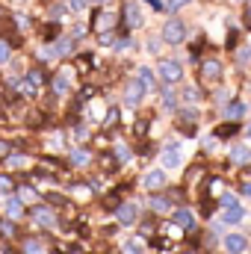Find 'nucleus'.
Masks as SVG:
<instances>
[{"label": "nucleus", "mask_w": 251, "mask_h": 254, "mask_svg": "<svg viewBox=\"0 0 251 254\" xmlns=\"http://www.w3.org/2000/svg\"><path fill=\"white\" fill-rule=\"evenodd\" d=\"M142 27H145L142 3H139V0H127V3H122V12H119V33L127 36V33L142 30Z\"/></svg>", "instance_id": "1"}, {"label": "nucleus", "mask_w": 251, "mask_h": 254, "mask_svg": "<svg viewBox=\"0 0 251 254\" xmlns=\"http://www.w3.org/2000/svg\"><path fill=\"white\" fill-rule=\"evenodd\" d=\"M189 36V24L184 18H178V15H169L166 21H163V27H160V39L169 45V48H181L184 42H187Z\"/></svg>", "instance_id": "2"}, {"label": "nucleus", "mask_w": 251, "mask_h": 254, "mask_svg": "<svg viewBox=\"0 0 251 254\" xmlns=\"http://www.w3.org/2000/svg\"><path fill=\"white\" fill-rule=\"evenodd\" d=\"M154 71H157V80L166 83V86H181L184 83V74H187V68H184L181 60H160Z\"/></svg>", "instance_id": "3"}, {"label": "nucleus", "mask_w": 251, "mask_h": 254, "mask_svg": "<svg viewBox=\"0 0 251 254\" xmlns=\"http://www.w3.org/2000/svg\"><path fill=\"white\" fill-rule=\"evenodd\" d=\"M222 77H225V65L219 57H207L198 63V80L204 86H216V83H222Z\"/></svg>", "instance_id": "4"}, {"label": "nucleus", "mask_w": 251, "mask_h": 254, "mask_svg": "<svg viewBox=\"0 0 251 254\" xmlns=\"http://www.w3.org/2000/svg\"><path fill=\"white\" fill-rule=\"evenodd\" d=\"M145 89H142V83L136 80V77H130L125 83V89H122V104L130 107V110H136V107H142V101H145Z\"/></svg>", "instance_id": "5"}, {"label": "nucleus", "mask_w": 251, "mask_h": 254, "mask_svg": "<svg viewBox=\"0 0 251 254\" xmlns=\"http://www.w3.org/2000/svg\"><path fill=\"white\" fill-rule=\"evenodd\" d=\"M160 163H163V169H166V172H172V169H178V166L184 163V157H181V142H178V139H172V142H166V145H163Z\"/></svg>", "instance_id": "6"}, {"label": "nucleus", "mask_w": 251, "mask_h": 254, "mask_svg": "<svg viewBox=\"0 0 251 254\" xmlns=\"http://www.w3.org/2000/svg\"><path fill=\"white\" fill-rule=\"evenodd\" d=\"M92 30L95 33H107V30H119V15L110 9H98L92 15Z\"/></svg>", "instance_id": "7"}, {"label": "nucleus", "mask_w": 251, "mask_h": 254, "mask_svg": "<svg viewBox=\"0 0 251 254\" xmlns=\"http://www.w3.org/2000/svg\"><path fill=\"white\" fill-rule=\"evenodd\" d=\"M157 92H160V107H163V113H178V110H181V95H178L175 86L160 83Z\"/></svg>", "instance_id": "8"}, {"label": "nucleus", "mask_w": 251, "mask_h": 254, "mask_svg": "<svg viewBox=\"0 0 251 254\" xmlns=\"http://www.w3.org/2000/svg\"><path fill=\"white\" fill-rule=\"evenodd\" d=\"M116 219H119L122 228H133V225L139 222V204H136V201L119 204V207H116Z\"/></svg>", "instance_id": "9"}, {"label": "nucleus", "mask_w": 251, "mask_h": 254, "mask_svg": "<svg viewBox=\"0 0 251 254\" xmlns=\"http://www.w3.org/2000/svg\"><path fill=\"white\" fill-rule=\"evenodd\" d=\"M246 113H249V104H246L243 98H231V101L222 107V119H225V122H243Z\"/></svg>", "instance_id": "10"}, {"label": "nucleus", "mask_w": 251, "mask_h": 254, "mask_svg": "<svg viewBox=\"0 0 251 254\" xmlns=\"http://www.w3.org/2000/svg\"><path fill=\"white\" fill-rule=\"evenodd\" d=\"M148 210L151 213H157V216H169L172 210H175V201L169 198V195H163V192H154V195H148Z\"/></svg>", "instance_id": "11"}, {"label": "nucleus", "mask_w": 251, "mask_h": 254, "mask_svg": "<svg viewBox=\"0 0 251 254\" xmlns=\"http://www.w3.org/2000/svg\"><path fill=\"white\" fill-rule=\"evenodd\" d=\"M142 187L148 192H157V190H163V187H169L166 169H151V172H145V175H142Z\"/></svg>", "instance_id": "12"}, {"label": "nucleus", "mask_w": 251, "mask_h": 254, "mask_svg": "<svg viewBox=\"0 0 251 254\" xmlns=\"http://www.w3.org/2000/svg\"><path fill=\"white\" fill-rule=\"evenodd\" d=\"M222 246H225V254H246L251 249V243H249L246 234H228V237L222 240Z\"/></svg>", "instance_id": "13"}, {"label": "nucleus", "mask_w": 251, "mask_h": 254, "mask_svg": "<svg viewBox=\"0 0 251 254\" xmlns=\"http://www.w3.org/2000/svg\"><path fill=\"white\" fill-rule=\"evenodd\" d=\"M71 68H60L54 77H51V89H54V95L57 98H63V95H68V89H71Z\"/></svg>", "instance_id": "14"}, {"label": "nucleus", "mask_w": 251, "mask_h": 254, "mask_svg": "<svg viewBox=\"0 0 251 254\" xmlns=\"http://www.w3.org/2000/svg\"><path fill=\"white\" fill-rule=\"evenodd\" d=\"M172 222H175L178 228H184V231H195V228H198L195 213H192L189 207H175V210H172Z\"/></svg>", "instance_id": "15"}, {"label": "nucleus", "mask_w": 251, "mask_h": 254, "mask_svg": "<svg viewBox=\"0 0 251 254\" xmlns=\"http://www.w3.org/2000/svg\"><path fill=\"white\" fill-rule=\"evenodd\" d=\"M30 219H33L39 228H54V225H57V213L51 210V204H48V207H33V210H30Z\"/></svg>", "instance_id": "16"}, {"label": "nucleus", "mask_w": 251, "mask_h": 254, "mask_svg": "<svg viewBox=\"0 0 251 254\" xmlns=\"http://www.w3.org/2000/svg\"><path fill=\"white\" fill-rule=\"evenodd\" d=\"M133 77L142 83V89H145V92H157V89H160V86H157V71H154V68H148V65H139Z\"/></svg>", "instance_id": "17"}, {"label": "nucleus", "mask_w": 251, "mask_h": 254, "mask_svg": "<svg viewBox=\"0 0 251 254\" xmlns=\"http://www.w3.org/2000/svg\"><path fill=\"white\" fill-rule=\"evenodd\" d=\"M181 104L184 107H198V104H204V89L201 86H181Z\"/></svg>", "instance_id": "18"}, {"label": "nucleus", "mask_w": 251, "mask_h": 254, "mask_svg": "<svg viewBox=\"0 0 251 254\" xmlns=\"http://www.w3.org/2000/svg\"><path fill=\"white\" fill-rule=\"evenodd\" d=\"M228 157H231V163H234V166H249V163H251V148H249V145H243V142H234Z\"/></svg>", "instance_id": "19"}, {"label": "nucleus", "mask_w": 251, "mask_h": 254, "mask_svg": "<svg viewBox=\"0 0 251 254\" xmlns=\"http://www.w3.org/2000/svg\"><path fill=\"white\" fill-rule=\"evenodd\" d=\"M240 122H222V125L213 127V136L216 139H234V136H240Z\"/></svg>", "instance_id": "20"}, {"label": "nucleus", "mask_w": 251, "mask_h": 254, "mask_svg": "<svg viewBox=\"0 0 251 254\" xmlns=\"http://www.w3.org/2000/svg\"><path fill=\"white\" fill-rule=\"evenodd\" d=\"M240 222H246V207L243 204H234L222 213V225H240Z\"/></svg>", "instance_id": "21"}, {"label": "nucleus", "mask_w": 251, "mask_h": 254, "mask_svg": "<svg viewBox=\"0 0 251 254\" xmlns=\"http://www.w3.org/2000/svg\"><path fill=\"white\" fill-rule=\"evenodd\" d=\"M68 160H71V166H77V169H80V166H89V163H92V151H89V148H74V151L68 154Z\"/></svg>", "instance_id": "22"}, {"label": "nucleus", "mask_w": 251, "mask_h": 254, "mask_svg": "<svg viewBox=\"0 0 251 254\" xmlns=\"http://www.w3.org/2000/svg\"><path fill=\"white\" fill-rule=\"evenodd\" d=\"M234 63H237V68H251V45L249 42L234 51Z\"/></svg>", "instance_id": "23"}, {"label": "nucleus", "mask_w": 251, "mask_h": 254, "mask_svg": "<svg viewBox=\"0 0 251 254\" xmlns=\"http://www.w3.org/2000/svg\"><path fill=\"white\" fill-rule=\"evenodd\" d=\"M113 157H116V163H119V166H125V163H130V160H133V151H130V145L119 142V145L113 148Z\"/></svg>", "instance_id": "24"}, {"label": "nucleus", "mask_w": 251, "mask_h": 254, "mask_svg": "<svg viewBox=\"0 0 251 254\" xmlns=\"http://www.w3.org/2000/svg\"><path fill=\"white\" fill-rule=\"evenodd\" d=\"M27 80L39 89V86H45V83H48V74H45V68H42V65H36V68H30V71H27Z\"/></svg>", "instance_id": "25"}, {"label": "nucleus", "mask_w": 251, "mask_h": 254, "mask_svg": "<svg viewBox=\"0 0 251 254\" xmlns=\"http://www.w3.org/2000/svg\"><path fill=\"white\" fill-rule=\"evenodd\" d=\"M6 213L12 216V219H21L24 216V201L15 195V198H6Z\"/></svg>", "instance_id": "26"}, {"label": "nucleus", "mask_w": 251, "mask_h": 254, "mask_svg": "<svg viewBox=\"0 0 251 254\" xmlns=\"http://www.w3.org/2000/svg\"><path fill=\"white\" fill-rule=\"evenodd\" d=\"M243 45V30H237L234 24H231V30H228V42H225V48L228 51H237Z\"/></svg>", "instance_id": "27"}, {"label": "nucleus", "mask_w": 251, "mask_h": 254, "mask_svg": "<svg viewBox=\"0 0 251 254\" xmlns=\"http://www.w3.org/2000/svg\"><path fill=\"white\" fill-rule=\"evenodd\" d=\"M231 98H234V92H231L228 86H219V89L213 92V104H216V107H225Z\"/></svg>", "instance_id": "28"}, {"label": "nucleus", "mask_w": 251, "mask_h": 254, "mask_svg": "<svg viewBox=\"0 0 251 254\" xmlns=\"http://www.w3.org/2000/svg\"><path fill=\"white\" fill-rule=\"evenodd\" d=\"M122 254H145V243L136 237V240H127L125 246H122Z\"/></svg>", "instance_id": "29"}, {"label": "nucleus", "mask_w": 251, "mask_h": 254, "mask_svg": "<svg viewBox=\"0 0 251 254\" xmlns=\"http://www.w3.org/2000/svg\"><path fill=\"white\" fill-rule=\"evenodd\" d=\"M95 36H98V45L101 48H113L116 39H119V30H107V33H95Z\"/></svg>", "instance_id": "30"}, {"label": "nucleus", "mask_w": 251, "mask_h": 254, "mask_svg": "<svg viewBox=\"0 0 251 254\" xmlns=\"http://www.w3.org/2000/svg\"><path fill=\"white\" fill-rule=\"evenodd\" d=\"M65 12H68V6H65L63 0H60V3H54V6L48 9V18H51V21H63Z\"/></svg>", "instance_id": "31"}, {"label": "nucleus", "mask_w": 251, "mask_h": 254, "mask_svg": "<svg viewBox=\"0 0 251 254\" xmlns=\"http://www.w3.org/2000/svg\"><path fill=\"white\" fill-rule=\"evenodd\" d=\"M189 3H195V0H166V12L169 15H178L181 9H187Z\"/></svg>", "instance_id": "32"}, {"label": "nucleus", "mask_w": 251, "mask_h": 254, "mask_svg": "<svg viewBox=\"0 0 251 254\" xmlns=\"http://www.w3.org/2000/svg\"><path fill=\"white\" fill-rule=\"evenodd\" d=\"M163 45H166V42H163V39H160V36H148V45H145V51H148V54H154V57H157V54H160V51H163Z\"/></svg>", "instance_id": "33"}, {"label": "nucleus", "mask_w": 251, "mask_h": 254, "mask_svg": "<svg viewBox=\"0 0 251 254\" xmlns=\"http://www.w3.org/2000/svg\"><path fill=\"white\" fill-rule=\"evenodd\" d=\"M24 254H45V246L39 240H24Z\"/></svg>", "instance_id": "34"}, {"label": "nucleus", "mask_w": 251, "mask_h": 254, "mask_svg": "<svg viewBox=\"0 0 251 254\" xmlns=\"http://www.w3.org/2000/svg\"><path fill=\"white\" fill-rule=\"evenodd\" d=\"M9 60H12V42L0 39V65H6Z\"/></svg>", "instance_id": "35"}, {"label": "nucleus", "mask_w": 251, "mask_h": 254, "mask_svg": "<svg viewBox=\"0 0 251 254\" xmlns=\"http://www.w3.org/2000/svg\"><path fill=\"white\" fill-rule=\"evenodd\" d=\"M119 116H122V110H119V107H110V113H107V119H104V127H107V130H113L116 122H119Z\"/></svg>", "instance_id": "36"}, {"label": "nucleus", "mask_w": 251, "mask_h": 254, "mask_svg": "<svg viewBox=\"0 0 251 254\" xmlns=\"http://www.w3.org/2000/svg\"><path fill=\"white\" fill-rule=\"evenodd\" d=\"M3 160H6L9 169H15V166H27V154H9V157H3Z\"/></svg>", "instance_id": "37"}, {"label": "nucleus", "mask_w": 251, "mask_h": 254, "mask_svg": "<svg viewBox=\"0 0 251 254\" xmlns=\"http://www.w3.org/2000/svg\"><path fill=\"white\" fill-rule=\"evenodd\" d=\"M219 204H222V207L228 210V207H234V204H240V198H237L234 192H222V195H219Z\"/></svg>", "instance_id": "38"}, {"label": "nucleus", "mask_w": 251, "mask_h": 254, "mask_svg": "<svg viewBox=\"0 0 251 254\" xmlns=\"http://www.w3.org/2000/svg\"><path fill=\"white\" fill-rule=\"evenodd\" d=\"M77 65H80V71H89V68H95V57L92 54H80L77 57Z\"/></svg>", "instance_id": "39"}, {"label": "nucleus", "mask_w": 251, "mask_h": 254, "mask_svg": "<svg viewBox=\"0 0 251 254\" xmlns=\"http://www.w3.org/2000/svg\"><path fill=\"white\" fill-rule=\"evenodd\" d=\"M63 3L68 6V12H83L89 6V0H63Z\"/></svg>", "instance_id": "40"}, {"label": "nucleus", "mask_w": 251, "mask_h": 254, "mask_svg": "<svg viewBox=\"0 0 251 254\" xmlns=\"http://www.w3.org/2000/svg\"><path fill=\"white\" fill-rule=\"evenodd\" d=\"M86 33H89V27H86V24H74V30H71V33H68V36H71V39H77V42H80V39H83V36H86Z\"/></svg>", "instance_id": "41"}, {"label": "nucleus", "mask_w": 251, "mask_h": 254, "mask_svg": "<svg viewBox=\"0 0 251 254\" xmlns=\"http://www.w3.org/2000/svg\"><path fill=\"white\" fill-rule=\"evenodd\" d=\"M18 198L27 204V201H33V198H36V190H33V187H21V190H18Z\"/></svg>", "instance_id": "42"}, {"label": "nucleus", "mask_w": 251, "mask_h": 254, "mask_svg": "<svg viewBox=\"0 0 251 254\" xmlns=\"http://www.w3.org/2000/svg\"><path fill=\"white\" fill-rule=\"evenodd\" d=\"M145 6H151V12H166V0H139Z\"/></svg>", "instance_id": "43"}, {"label": "nucleus", "mask_w": 251, "mask_h": 254, "mask_svg": "<svg viewBox=\"0 0 251 254\" xmlns=\"http://www.w3.org/2000/svg\"><path fill=\"white\" fill-rule=\"evenodd\" d=\"M71 192H77V195H83V198H89L92 195V184H74Z\"/></svg>", "instance_id": "44"}, {"label": "nucleus", "mask_w": 251, "mask_h": 254, "mask_svg": "<svg viewBox=\"0 0 251 254\" xmlns=\"http://www.w3.org/2000/svg\"><path fill=\"white\" fill-rule=\"evenodd\" d=\"M243 27L251 30V0H246V9H243Z\"/></svg>", "instance_id": "45"}, {"label": "nucleus", "mask_w": 251, "mask_h": 254, "mask_svg": "<svg viewBox=\"0 0 251 254\" xmlns=\"http://www.w3.org/2000/svg\"><path fill=\"white\" fill-rule=\"evenodd\" d=\"M15 190V184H12V178H6V175H0V192H12Z\"/></svg>", "instance_id": "46"}, {"label": "nucleus", "mask_w": 251, "mask_h": 254, "mask_svg": "<svg viewBox=\"0 0 251 254\" xmlns=\"http://www.w3.org/2000/svg\"><path fill=\"white\" fill-rule=\"evenodd\" d=\"M0 234L12 237V234H15V225H12V222H0Z\"/></svg>", "instance_id": "47"}, {"label": "nucleus", "mask_w": 251, "mask_h": 254, "mask_svg": "<svg viewBox=\"0 0 251 254\" xmlns=\"http://www.w3.org/2000/svg\"><path fill=\"white\" fill-rule=\"evenodd\" d=\"M86 136H89L86 125H77V127H74V139H86Z\"/></svg>", "instance_id": "48"}, {"label": "nucleus", "mask_w": 251, "mask_h": 254, "mask_svg": "<svg viewBox=\"0 0 251 254\" xmlns=\"http://www.w3.org/2000/svg\"><path fill=\"white\" fill-rule=\"evenodd\" d=\"M51 201H54V204H65V195H60V192H51V195H48V204H51Z\"/></svg>", "instance_id": "49"}, {"label": "nucleus", "mask_w": 251, "mask_h": 254, "mask_svg": "<svg viewBox=\"0 0 251 254\" xmlns=\"http://www.w3.org/2000/svg\"><path fill=\"white\" fill-rule=\"evenodd\" d=\"M240 195H246V198H251V181H246V184H240Z\"/></svg>", "instance_id": "50"}, {"label": "nucleus", "mask_w": 251, "mask_h": 254, "mask_svg": "<svg viewBox=\"0 0 251 254\" xmlns=\"http://www.w3.org/2000/svg\"><path fill=\"white\" fill-rule=\"evenodd\" d=\"M113 0H89V6H98V9H107Z\"/></svg>", "instance_id": "51"}, {"label": "nucleus", "mask_w": 251, "mask_h": 254, "mask_svg": "<svg viewBox=\"0 0 251 254\" xmlns=\"http://www.w3.org/2000/svg\"><path fill=\"white\" fill-rule=\"evenodd\" d=\"M9 148H12L9 142H0V157H9Z\"/></svg>", "instance_id": "52"}, {"label": "nucleus", "mask_w": 251, "mask_h": 254, "mask_svg": "<svg viewBox=\"0 0 251 254\" xmlns=\"http://www.w3.org/2000/svg\"><path fill=\"white\" fill-rule=\"evenodd\" d=\"M246 136H249V139H251V122H249V125H246Z\"/></svg>", "instance_id": "53"}, {"label": "nucleus", "mask_w": 251, "mask_h": 254, "mask_svg": "<svg viewBox=\"0 0 251 254\" xmlns=\"http://www.w3.org/2000/svg\"><path fill=\"white\" fill-rule=\"evenodd\" d=\"M0 15H3V9H0Z\"/></svg>", "instance_id": "54"}, {"label": "nucleus", "mask_w": 251, "mask_h": 254, "mask_svg": "<svg viewBox=\"0 0 251 254\" xmlns=\"http://www.w3.org/2000/svg\"><path fill=\"white\" fill-rule=\"evenodd\" d=\"M249 110H251V104H249Z\"/></svg>", "instance_id": "55"}, {"label": "nucleus", "mask_w": 251, "mask_h": 254, "mask_svg": "<svg viewBox=\"0 0 251 254\" xmlns=\"http://www.w3.org/2000/svg\"><path fill=\"white\" fill-rule=\"evenodd\" d=\"M204 254H207V252H204Z\"/></svg>", "instance_id": "56"}]
</instances>
